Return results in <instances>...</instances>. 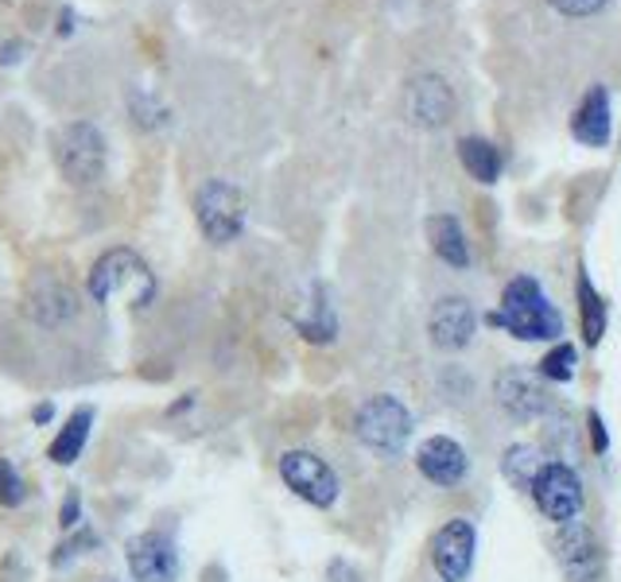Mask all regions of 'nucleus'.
Here are the masks:
<instances>
[{
	"label": "nucleus",
	"mask_w": 621,
	"mask_h": 582,
	"mask_svg": "<svg viewBox=\"0 0 621 582\" xmlns=\"http://www.w3.org/2000/svg\"><path fill=\"white\" fill-rule=\"evenodd\" d=\"M485 323L502 326L517 342H560L563 335V315L548 303L537 276H513L502 291V311Z\"/></svg>",
	"instance_id": "obj_1"
},
{
	"label": "nucleus",
	"mask_w": 621,
	"mask_h": 582,
	"mask_svg": "<svg viewBox=\"0 0 621 582\" xmlns=\"http://www.w3.org/2000/svg\"><path fill=\"white\" fill-rule=\"evenodd\" d=\"M85 288H90L94 303H110L120 291L133 295V307L137 311H148L156 303V276L145 265V257L133 253V248H110V253H102L94 260V268H90Z\"/></svg>",
	"instance_id": "obj_2"
},
{
	"label": "nucleus",
	"mask_w": 621,
	"mask_h": 582,
	"mask_svg": "<svg viewBox=\"0 0 621 582\" xmlns=\"http://www.w3.org/2000/svg\"><path fill=\"white\" fill-rule=\"evenodd\" d=\"M412 411L404 408V400L396 396L381 393V396H369L366 404L358 408L354 416V435L366 451L381 454V458H401L404 446L412 439Z\"/></svg>",
	"instance_id": "obj_3"
},
{
	"label": "nucleus",
	"mask_w": 621,
	"mask_h": 582,
	"mask_svg": "<svg viewBox=\"0 0 621 582\" xmlns=\"http://www.w3.org/2000/svg\"><path fill=\"white\" fill-rule=\"evenodd\" d=\"M51 152L59 172L67 183L74 187H90L105 175V163H110V148H105V137L97 125L90 120H70L51 137Z\"/></svg>",
	"instance_id": "obj_4"
},
{
	"label": "nucleus",
	"mask_w": 621,
	"mask_h": 582,
	"mask_svg": "<svg viewBox=\"0 0 621 582\" xmlns=\"http://www.w3.org/2000/svg\"><path fill=\"white\" fill-rule=\"evenodd\" d=\"M195 218L210 245H230L245 230V198L233 183L206 179L195 195Z\"/></svg>",
	"instance_id": "obj_5"
},
{
	"label": "nucleus",
	"mask_w": 621,
	"mask_h": 582,
	"mask_svg": "<svg viewBox=\"0 0 621 582\" xmlns=\"http://www.w3.org/2000/svg\"><path fill=\"white\" fill-rule=\"evenodd\" d=\"M528 493H532L537 509L544 513V521H552L555 528H560V524L579 521L583 501H587L579 470H575L571 463H560V458H552V463L540 466L537 481H532Z\"/></svg>",
	"instance_id": "obj_6"
},
{
	"label": "nucleus",
	"mask_w": 621,
	"mask_h": 582,
	"mask_svg": "<svg viewBox=\"0 0 621 582\" xmlns=\"http://www.w3.org/2000/svg\"><path fill=\"white\" fill-rule=\"evenodd\" d=\"M280 478L299 501L311 509H331L342 493V481L334 466L315 451H284L280 454Z\"/></svg>",
	"instance_id": "obj_7"
},
{
	"label": "nucleus",
	"mask_w": 621,
	"mask_h": 582,
	"mask_svg": "<svg viewBox=\"0 0 621 582\" xmlns=\"http://www.w3.org/2000/svg\"><path fill=\"white\" fill-rule=\"evenodd\" d=\"M478 559V528L467 516H451L432 536V567L439 582H467Z\"/></svg>",
	"instance_id": "obj_8"
},
{
	"label": "nucleus",
	"mask_w": 621,
	"mask_h": 582,
	"mask_svg": "<svg viewBox=\"0 0 621 582\" xmlns=\"http://www.w3.org/2000/svg\"><path fill=\"white\" fill-rule=\"evenodd\" d=\"M494 396L505 416L517 423H532L552 411V396H548L537 369H505L494 381Z\"/></svg>",
	"instance_id": "obj_9"
},
{
	"label": "nucleus",
	"mask_w": 621,
	"mask_h": 582,
	"mask_svg": "<svg viewBox=\"0 0 621 582\" xmlns=\"http://www.w3.org/2000/svg\"><path fill=\"white\" fill-rule=\"evenodd\" d=\"M125 559H128V571H133L137 582H175L183 571L175 539H171L168 532H156V528L128 539Z\"/></svg>",
	"instance_id": "obj_10"
},
{
	"label": "nucleus",
	"mask_w": 621,
	"mask_h": 582,
	"mask_svg": "<svg viewBox=\"0 0 621 582\" xmlns=\"http://www.w3.org/2000/svg\"><path fill=\"white\" fill-rule=\"evenodd\" d=\"M555 556H560V567L563 574H567V582H595L598 571H602L598 539L583 521L560 524V532H555Z\"/></svg>",
	"instance_id": "obj_11"
},
{
	"label": "nucleus",
	"mask_w": 621,
	"mask_h": 582,
	"mask_svg": "<svg viewBox=\"0 0 621 582\" xmlns=\"http://www.w3.org/2000/svg\"><path fill=\"white\" fill-rule=\"evenodd\" d=\"M427 335L439 350H467L478 335V311L462 295H442L435 300L432 318H427Z\"/></svg>",
	"instance_id": "obj_12"
},
{
	"label": "nucleus",
	"mask_w": 621,
	"mask_h": 582,
	"mask_svg": "<svg viewBox=\"0 0 621 582\" xmlns=\"http://www.w3.org/2000/svg\"><path fill=\"white\" fill-rule=\"evenodd\" d=\"M416 470L424 474L432 486L455 489L470 470L467 446L451 435H427L424 443L416 446Z\"/></svg>",
	"instance_id": "obj_13"
},
{
	"label": "nucleus",
	"mask_w": 621,
	"mask_h": 582,
	"mask_svg": "<svg viewBox=\"0 0 621 582\" xmlns=\"http://www.w3.org/2000/svg\"><path fill=\"white\" fill-rule=\"evenodd\" d=\"M291 326H296L311 346H331L334 338H338V311H334L326 283L319 280L307 283V303L299 311H291Z\"/></svg>",
	"instance_id": "obj_14"
},
{
	"label": "nucleus",
	"mask_w": 621,
	"mask_h": 582,
	"mask_svg": "<svg viewBox=\"0 0 621 582\" xmlns=\"http://www.w3.org/2000/svg\"><path fill=\"white\" fill-rule=\"evenodd\" d=\"M409 113L416 125H424V129H439V125H447L455 113V94L451 86L442 82V78L435 74H424L412 82L409 90Z\"/></svg>",
	"instance_id": "obj_15"
},
{
	"label": "nucleus",
	"mask_w": 621,
	"mask_h": 582,
	"mask_svg": "<svg viewBox=\"0 0 621 582\" xmlns=\"http://www.w3.org/2000/svg\"><path fill=\"white\" fill-rule=\"evenodd\" d=\"M27 315L43 326V330H59L62 323L78 315V291L62 280H47L32 291V300H27Z\"/></svg>",
	"instance_id": "obj_16"
},
{
	"label": "nucleus",
	"mask_w": 621,
	"mask_h": 582,
	"mask_svg": "<svg viewBox=\"0 0 621 582\" xmlns=\"http://www.w3.org/2000/svg\"><path fill=\"white\" fill-rule=\"evenodd\" d=\"M610 129H613L610 94H606V86H590L587 97H583V105L575 109V117H571V132H575L579 144L602 148L606 140H610Z\"/></svg>",
	"instance_id": "obj_17"
},
{
	"label": "nucleus",
	"mask_w": 621,
	"mask_h": 582,
	"mask_svg": "<svg viewBox=\"0 0 621 582\" xmlns=\"http://www.w3.org/2000/svg\"><path fill=\"white\" fill-rule=\"evenodd\" d=\"M90 431H94V408L82 404V408L70 411V420L62 423L59 435H55V443L47 446V458H51L55 466H74L78 458H82Z\"/></svg>",
	"instance_id": "obj_18"
},
{
	"label": "nucleus",
	"mask_w": 621,
	"mask_h": 582,
	"mask_svg": "<svg viewBox=\"0 0 621 582\" xmlns=\"http://www.w3.org/2000/svg\"><path fill=\"white\" fill-rule=\"evenodd\" d=\"M427 237H432L435 257L451 268H467L470 265V248H467V233H462L459 218L451 214H435L427 222Z\"/></svg>",
	"instance_id": "obj_19"
},
{
	"label": "nucleus",
	"mask_w": 621,
	"mask_h": 582,
	"mask_svg": "<svg viewBox=\"0 0 621 582\" xmlns=\"http://www.w3.org/2000/svg\"><path fill=\"white\" fill-rule=\"evenodd\" d=\"M575 300H579V326H583V342L595 350L606 335V300L598 295V288L590 283L587 272H579L575 280Z\"/></svg>",
	"instance_id": "obj_20"
},
{
	"label": "nucleus",
	"mask_w": 621,
	"mask_h": 582,
	"mask_svg": "<svg viewBox=\"0 0 621 582\" xmlns=\"http://www.w3.org/2000/svg\"><path fill=\"white\" fill-rule=\"evenodd\" d=\"M459 160L478 183H485V187L502 179V152H497L485 137H462L459 140Z\"/></svg>",
	"instance_id": "obj_21"
},
{
	"label": "nucleus",
	"mask_w": 621,
	"mask_h": 582,
	"mask_svg": "<svg viewBox=\"0 0 621 582\" xmlns=\"http://www.w3.org/2000/svg\"><path fill=\"white\" fill-rule=\"evenodd\" d=\"M540 466H544V454H540V446H532V443H513V446H505V454H502V474H505V478H509L517 489H525V493L532 489V481H537Z\"/></svg>",
	"instance_id": "obj_22"
},
{
	"label": "nucleus",
	"mask_w": 621,
	"mask_h": 582,
	"mask_svg": "<svg viewBox=\"0 0 621 582\" xmlns=\"http://www.w3.org/2000/svg\"><path fill=\"white\" fill-rule=\"evenodd\" d=\"M575 365H579V350L571 342H552V350L537 361V373L544 385H571L575 381Z\"/></svg>",
	"instance_id": "obj_23"
},
{
	"label": "nucleus",
	"mask_w": 621,
	"mask_h": 582,
	"mask_svg": "<svg viewBox=\"0 0 621 582\" xmlns=\"http://www.w3.org/2000/svg\"><path fill=\"white\" fill-rule=\"evenodd\" d=\"M24 497H27L24 478H20L16 466H12L9 458H0V505L16 509V505H24Z\"/></svg>",
	"instance_id": "obj_24"
},
{
	"label": "nucleus",
	"mask_w": 621,
	"mask_h": 582,
	"mask_svg": "<svg viewBox=\"0 0 621 582\" xmlns=\"http://www.w3.org/2000/svg\"><path fill=\"white\" fill-rule=\"evenodd\" d=\"M85 548H97V536L94 532H78V536H70L67 544H59V548H55V556H51V563L55 567H62V563H70V559L74 556H82Z\"/></svg>",
	"instance_id": "obj_25"
},
{
	"label": "nucleus",
	"mask_w": 621,
	"mask_h": 582,
	"mask_svg": "<svg viewBox=\"0 0 621 582\" xmlns=\"http://www.w3.org/2000/svg\"><path fill=\"white\" fill-rule=\"evenodd\" d=\"M133 113H137V120L145 125V129H156V125L168 120V109H160L148 94H133Z\"/></svg>",
	"instance_id": "obj_26"
},
{
	"label": "nucleus",
	"mask_w": 621,
	"mask_h": 582,
	"mask_svg": "<svg viewBox=\"0 0 621 582\" xmlns=\"http://www.w3.org/2000/svg\"><path fill=\"white\" fill-rule=\"evenodd\" d=\"M548 4L563 16H595L598 9H606V0H548Z\"/></svg>",
	"instance_id": "obj_27"
},
{
	"label": "nucleus",
	"mask_w": 621,
	"mask_h": 582,
	"mask_svg": "<svg viewBox=\"0 0 621 582\" xmlns=\"http://www.w3.org/2000/svg\"><path fill=\"white\" fill-rule=\"evenodd\" d=\"M587 431H590V446H595L598 454L610 451V431H606V420H602V411L598 408L587 411Z\"/></svg>",
	"instance_id": "obj_28"
},
{
	"label": "nucleus",
	"mask_w": 621,
	"mask_h": 582,
	"mask_svg": "<svg viewBox=\"0 0 621 582\" xmlns=\"http://www.w3.org/2000/svg\"><path fill=\"white\" fill-rule=\"evenodd\" d=\"M78 521H82V497L70 489L67 501H62V509H59V524H62V532H70V528H78Z\"/></svg>",
	"instance_id": "obj_29"
},
{
	"label": "nucleus",
	"mask_w": 621,
	"mask_h": 582,
	"mask_svg": "<svg viewBox=\"0 0 621 582\" xmlns=\"http://www.w3.org/2000/svg\"><path fill=\"white\" fill-rule=\"evenodd\" d=\"M326 582H361V571L354 563H346V559H331V567H326Z\"/></svg>",
	"instance_id": "obj_30"
},
{
	"label": "nucleus",
	"mask_w": 621,
	"mask_h": 582,
	"mask_svg": "<svg viewBox=\"0 0 621 582\" xmlns=\"http://www.w3.org/2000/svg\"><path fill=\"white\" fill-rule=\"evenodd\" d=\"M51 416H55L51 404H39V408H35V423H51Z\"/></svg>",
	"instance_id": "obj_31"
}]
</instances>
